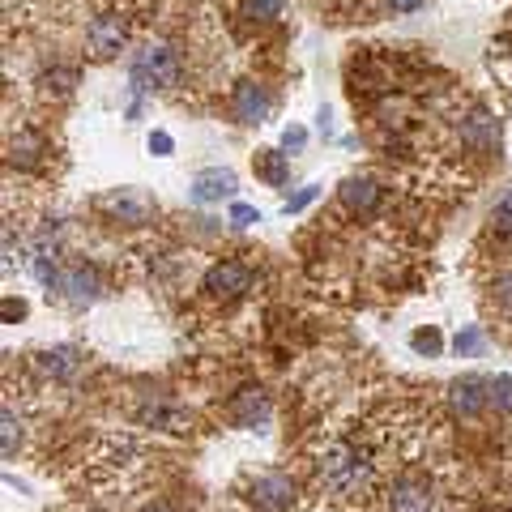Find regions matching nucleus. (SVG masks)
I'll return each mask as SVG.
<instances>
[{"instance_id": "obj_1", "label": "nucleus", "mask_w": 512, "mask_h": 512, "mask_svg": "<svg viewBox=\"0 0 512 512\" xmlns=\"http://www.w3.org/2000/svg\"><path fill=\"white\" fill-rule=\"evenodd\" d=\"M308 483L333 504H367L384 487L380 448L363 431H320L308 444Z\"/></svg>"}, {"instance_id": "obj_2", "label": "nucleus", "mask_w": 512, "mask_h": 512, "mask_svg": "<svg viewBox=\"0 0 512 512\" xmlns=\"http://www.w3.org/2000/svg\"><path fill=\"white\" fill-rule=\"evenodd\" d=\"M128 82H133L128 86L133 94H180L192 86V52L180 39L154 35L128 56Z\"/></svg>"}, {"instance_id": "obj_3", "label": "nucleus", "mask_w": 512, "mask_h": 512, "mask_svg": "<svg viewBox=\"0 0 512 512\" xmlns=\"http://www.w3.org/2000/svg\"><path fill=\"white\" fill-rule=\"evenodd\" d=\"M133 30H137V9L128 0H116V5L99 9L82 30V56L103 64V60H116L120 52L133 47Z\"/></svg>"}, {"instance_id": "obj_4", "label": "nucleus", "mask_w": 512, "mask_h": 512, "mask_svg": "<svg viewBox=\"0 0 512 512\" xmlns=\"http://www.w3.org/2000/svg\"><path fill=\"white\" fill-rule=\"evenodd\" d=\"M235 495L252 512H295L299 508V495H303V483H299L295 470L265 466V470H248L244 478H239Z\"/></svg>"}, {"instance_id": "obj_5", "label": "nucleus", "mask_w": 512, "mask_h": 512, "mask_svg": "<svg viewBox=\"0 0 512 512\" xmlns=\"http://www.w3.org/2000/svg\"><path fill=\"white\" fill-rule=\"evenodd\" d=\"M47 295H56L64 303H73V308H90V303H99L107 282H103V269L86 261V256H73V261H60L52 269V278L43 282Z\"/></svg>"}, {"instance_id": "obj_6", "label": "nucleus", "mask_w": 512, "mask_h": 512, "mask_svg": "<svg viewBox=\"0 0 512 512\" xmlns=\"http://www.w3.org/2000/svg\"><path fill=\"white\" fill-rule=\"evenodd\" d=\"M256 282V269L252 261H244V256H218V261L205 265V274L197 282L201 299L218 303V308H231V303H239Z\"/></svg>"}, {"instance_id": "obj_7", "label": "nucleus", "mask_w": 512, "mask_h": 512, "mask_svg": "<svg viewBox=\"0 0 512 512\" xmlns=\"http://www.w3.org/2000/svg\"><path fill=\"white\" fill-rule=\"evenodd\" d=\"M453 137L470 158L500 154V120H495L491 107H483V103H466L453 111Z\"/></svg>"}, {"instance_id": "obj_8", "label": "nucleus", "mask_w": 512, "mask_h": 512, "mask_svg": "<svg viewBox=\"0 0 512 512\" xmlns=\"http://www.w3.org/2000/svg\"><path fill=\"white\" fill-rule=\"evenodd\" d=\"M384 205H389V188H384V180H380V175H372V171L346 175L342 188H338V210H342L350 222L380 218Z\"/></svg>"}, {"instance_id": "obj_9", "label": "nucleus", "mask_w": 512, "mask_h": 512, "mask_svg": "<svg viewBox=\"0 0 512 512\" xmlns=\"http://www.w3.org/2000/svg\"><path fill=\"white\" fill-rule=\"evenodd\" d=\"M94 210L103 214V222H116V227H150L158 218V201L146 188H111L103 197H94Z\"/></svg>"}, {"instance_id": "obj_10", "label": "nucleus", "mask_w": 512, "mask_h": 512, "mask_svg": "<svg viewBox=\"0 0 512 512\" xmlns=\"http://www.w3.org/2000/svg\"><path fill=\"white\" fill-rule=\"evenodd\" d=\"M444 402L457 423H483L491 414V376H474V372L457 376L444 389Z\"/></svg>"}, {"instance_id": "obj_11", "label": "nucleus", "mask_w": 512, "mask_h": 512, "mask_svg": "<svg viewBox=\"0 0 512 512\" xmlns=\"http://www.w3.org/2000/svg\"><path fill=\"white\" fill-rule=\"evenodd\" d=\"M227 116L244 128L265 124L274 116V90L265 82H256V77H239V82H231V90H227Z\"/></svg>"}, {"instance_id": "obj_12", "label": "nucleus", "mask_w": 512, "mask_h": 512, "mask_svg": "<svg viewBox=\"0 0 512 512\" xmlns=\"http://www.w3.org/2000/svg\"><path fill=\"white\" fill-rule=\"evenodd\" d=\"M30 367L39 372L43 384H69V380L82 376L86 350L73 346V342H60V346H47V350H39V355H30Z\"/></svg>"}, {"instance_id": "obj_13", "label": "nucleus", "mask_w": 512, "mask_h": 512, "mask_svg": "<svg viewBox=\"0 0 512 512\" xmlns=\"http://www.w3.org/2000/svg\"><path fill=\"white\" fill-rule=\"evenodd\" d=\"M47 154H52V137H47L43 128L22 124L18 133H9V141H5V163L18 167V171H39V167H47Z\"/></svg>"}, {"instance_id": "obj_14", "label": "nucleus", "mask_w": 512, "mask_h": 512, "mask_svg": "<svg viewBox=\"0 0 512 512\" xmlns=\"http://www.w3.org/2000/svg\"><path fill=\"white\" fill-rule=\"evenodd\" d=\"M239 197V175L231 167H201L188 184V201L192 205H222Z\"/></svg>"}, {"instance_id": "obj_15", "label": "nucleus", "mask_w": 512, "mask_h": 512, "mask_svg": "<svg viewBox=\"0 0 512 512\" xmlns=\"http://www.w3.org/2000/svg\"><path fill=\"white\" fill-rule=\"evenodd\" d=\"M269 393L265 389H239L227 402V419L235 427H265L269 423Z\"/></svg>"}, {"instance_id": "obj_16", "label": "nucleus", "mask_w": 512, "mask_h": 512, "mask_svg": "<svg viewBox=\"0 0 512 512\" xmlns=\"http://www.w3.org/2000/svg\"><path fill=\"white\" fill-rule=\"evenodd\" d=\"M252 171H256V180H265L269 188H286V184H291V154L256 150L252 154Z\"/></svg>"}, {"instance_id": "obj_17", "label": "nucleus", "mask_w": 512, "mask_h": 512, "mask_svg": "<svg viewBox=\"0 0 512 512\" xmlns=\"http://www.w3.org/2000/svg\"><path fill=\"white\" fill-rule=\"evenodd\" d=\"M235 5H239L235 18H244L248 26H278L286 13L282 0H235Z\"/></svg>"}, {"instance_id": "obj_18", "label": "nucleus", "mask_w": 512, "mask_h": 512, "mask_svg": "<svg viewBox=\"0 0 512 512\" xmlns=\"http://www.w3.org/2000/svg\"><path fill=\"white\" fill-rule=\"evenodd\" d=\"M77 82H82V73H77V64H56V69H47L39 77V86L47 99H69V94L77 90Z\"/></svg>"}, {"instance_id": "obj_19", "label": "nucleus", "mask_w": 512, "mask_h": 512, "mask_svg": "<svg viewBox=\"0 0 512 512\" xmlns=\"http://www.w3.org/2000/svg\"><path fill=\"white\" fill-rule=\"evenodd\" d=\"M487 231H491L495 239H512V188L495 197L491 214H487Z\"/></svg>"}, {"instance_id": "obj_20", "label": "nucleus", "mask_w": 512, "mask_h": 512, "mask_svg": "<svg viewBox=\"0 0 512 512\" xmlns=\"http://www.w3.org/2000/svg\"><path fill=\"white\" fill-rule=\"evenodd\" d=\"M26 444V419L13 414V402H5V461H13Z\"/></svg>"}, {"instance_id": "obj_21", "label": "nucleus", "mask_w": 512, "mask_h": 512, "mask_svg": "<svg viewBox=\"0 0 512 512\" xmlns=\"http://www.w3.org/2000/svg\"><path fill=\"white\" fill-rule=\"evenodd\" d=\"M410 350H414V355H423V359H440V355H444V338H440V329H436V325L414 329V333H410Z\"/></svg>"}, {"instance_id": "obj_22", "label": "nucleus", "mask_w": 512, "mask_h": 512, "mask_svg": "<svg viewBox=\"0 0 512 512\" xmlns=\"http://www.w3.org/2000/svg\"><path fill=\"white\" fill-rule=\"evenodd\" d=\"M427 0H372V13H367V22L376 18H406V13H419Z\"/></svg>"}, {"instance_id": "obj_23", "label": "nucleus", "mask_w": 512, "mask_h": 512, "mask_svg": "<svg viewBox=\"0 0 512 512\" xmlns=\"http://www.w3.org/2000/svg\"><path fill=\"white\" fill-rule=\"evenodd\" d=\"M316 5L329 13H342V18H355V22H367V13H372V0H316Z\"/></svg>"}, {"instance_id": "obj_24", "label": "nucleus", "mask_w": 512, "mask_h": 512, "mask_svg": "<svg viewBox=\"0 0 512 512\" xmlns=\"http://www.w3.org/2000/svg\"><path fill=\"white\" fill-rule=\"evenodd\" d=\"M491 414H512V376H491Z\"/></svg>"}, {"instance_id": "obj_25", "label": "nucleus", "mask_w": 512, "mask_h": 512, "mask_svg": "<svg viewBox=\"0 0 512 512\" xmlns=\"http://www.w3.org/2000/svg\"><path fill=\"white\" fill-rule=\"evenodd\" d=\"M453 350H457V355H461V359H474V355H478V350H483V333H478V329H466V333H457V342H453Z\"/></svg>"}, {"instance_id": "obj_26", "label": "nucleus", "mask_w": 512, "mask_h": 512, "mask_svg": "<svg viewBox=\"0 0 512 512\" xmlns=\"http://www.w3.org/2000/svg\"><path fill=\"white\" fill-rule=\"evenodd\" d=\"M252 222H261V210L244 201H231V227H252Z\"/></svg>"}, {"instance_id": "obj_27", "label": "nucleus", "mask_w": 512, "mask_h": 512, "mask_svg": "<svg viewBox=\"0 0 512 512\" xmlns=\"http://www.w3.org/2000/svg\"><path fill=\"white\" fill-rule=\"evenodd\" d=\"M303 146H308V128L291 124V128H286V133H282V150H286V154H299Z\"/></svg>"}, {"instance_id": "obj_28", "label": "nucleus", "mask_w": 512, "mask_h": 512, "mask_svg": "<svg viewBox=\"0 0 512 512\" xmlns=\"http://www.w3.org/2000/svg\"><path fill=\"white\" fill-rule=\"evenodd\" d=\"M316 197H320V188H316V184H308V188H299V192H295V197H291V201H286V214H299V210H303V205H312Z\"/></svg>"}, {"instance_id": "obj_29", "label": "nucleus", "mask_w": 512, "mask_h": 512, "mask_svg": "<svg viewBox=\"0 0 512 512\" xmlns=\"http://www.w3.org/2000/svg\"><path fill=\"white\" fill-rule=\"evenodd\" d=\"M171 150H175V137H171V133H163V128H154V133H150V154L167 158Z\"/></svg>"}, {"instance_id": "obj_30", "label": "nucleus", "mask_w": 512, "mask_h": 512, "mask_svg": "<svg viewBox=\"0 0 512 512\" xmlns=\"http://www.w3.org/2000/svg\"><path fill=\"white\" fill-rule=\"evenodd\" d=\"M0 312H5V325H13V320H22V316H26V303H22V299H13V295H5Z\"/></svg>"}, {"instance_id": "obj_31", "label": "nucleus", "mask_w": 512, "mask_h": 512, "mask_svg": "<svg viewBox=\"0 0 512 512\" xmlns=\"http://www.w3.org/2000/svg\"><path fill=\"white\" fill-rule=\"evenodd\" d=\"M141 512H175V504H171V500H150Z\"/></svg>"}]
</instances>
